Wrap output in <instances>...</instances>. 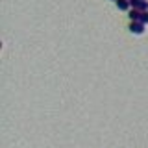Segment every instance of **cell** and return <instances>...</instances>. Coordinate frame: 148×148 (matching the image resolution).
<instances>
[{"instance_id":"1","label":"cell","mask_w":148,"mask_h":148,"mask_svg":"<svg viewBox=\"0 0 148 148\" xmlns=\"http://www.w3.org/2000/svg\"><path fill=\"white\" fill-rule=\"evenodd\" d=\"M145 26L146 24H143L141 21H135V22H132V24H130V32H132V34H135V35H141V34H145Z\"/></svg>"},{"instance_id":"2","label":"cell","mask_w":148,"mask_h":148,"mask_svg":"<svg viewBox=\"0 0 148 148\" xmlns=\"http://www.w3.org/2000/svg\"><path fill=\"white\" fill-rule=\"evenodd\" d=\"M117 8L120 9V11H130L132 9V6H130V0H117Z\"/></svg>"},{"instance_id":"3","label":"cell","mask_w":148,"mask_h":148,"mask_svg":"<svg viewBox=\"0 0 148 148\" xmlns=\"http://www.w3.org/2000/svg\"><path fill=\"white\" fill-rule=\"evenodd\" d=\"M141 9H135V8H132L130 9V18H132V22H135V21H141Z\"/></svg>"},{"instance_id":"4","label":"cell","mask_w":148,"mask_h":148,"mask_svg":"<svg viewBox=\"0 0 148 148\" xmlns=\"http://www.w3.org/2000/svg\"><path fill=\"white\" fill-rule=\"evenodd\" d=\"M137 9H141V11H148V0H141L139 6H137Z\"/></svg>"},{"instance_id":"5","label":"cell","mask_w":148,"mask_h":148,"mask_svg":"<svg viewBox=\"0 0 148 148\" xmlns=\"http://www.w3.org/2000/svg\"><path fill=\"white\" fill-rule=\"evenodd\" d=\"M141 22H143V24H148V11L141 13Z\"/></svg>"},{"instance_id":"6","label":"cell","mask_w":148,"mask_h":148,"mask_svg":"<svg viewBox=\"0 0 148 148\" xmlns=\"http://www.w3.org/2000/svg\"><path fill=\"white\" fill-rule=\"evenodd\" d=\"M139 2H141V0H130V6L137 9V6H139Z\"/></svg>"},{"instance_id":"7","label":"cell","mask_w":148,"mask_h":148,"mask_svg":"<svg viewBox=\"0 0 148 148\" xmlns=\"http://www.w3.org/2000/svg\"><path fill=\"white\" fill-rule=\"evenodd\" d=\"M115 2H117V0H115Z\"/></svg>"}]
</instances>
